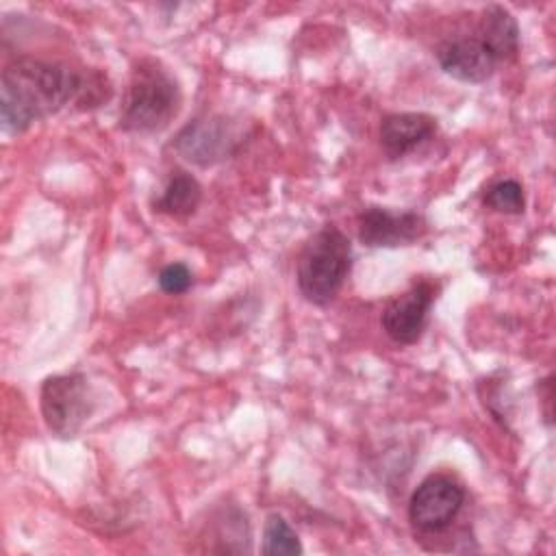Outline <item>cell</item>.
I'll return each mask as SVG.
<instances>
[{"mask_svg": "<svg viewBox=\"0 0 556 556\" xmlns=\"http://www.w3.org/2000/svg\"><path fill=\"white\" fill-rule=\"evenodd\" d=\"M96 91L91 80L63 63L17 56L0 78V119L7 132H22L72 100Z\"/></svg>", "mask_w": 556, "mask_h": 556, "instance_id": "6da1fadb", "label": "cell"}, {"mask_svg": "<svg viewBox=\"0 0 556 556\" xmlns=\"http://www.w3.org/2000/svg\"><path fill=\"white\" fill-rule=\"evenodd\" d=\"M180 109V89L176 78L154 59L137 63L130 76L126 102L122 109V128L128 132L163 130Z\"/></svg>", "mask_w": 556, "mask_h": 556, "instance_id": "7a4b0ae2", "label": "cell"}, {"mask_svg": "<svg viewBox=\"0 0 556 556\" xmlns=\"http://www.w3.org/2000/svg\"><path fill=\"white\" fill-rule=\"evenodd\" d=\"M352 267L350 239L332 224L324 226L304 245L298 261L300 293L313 304L330 302Z\"/></svg>", "mask_w": 556, "mask_h": 556, "instance_id": "3957f363", "label": "cell"}, {"mask_svg": "<svg viewBox=\"0 0 556 556\" xmlns=\"http://www.w3.org/2000/svg\"><path fill=\"white\" fill-rule=\"evenodd\" d=\"M93 410V395L83 374L50 376L41 384V415L48 430L70 439L83 428Z\"/></svg>", "mask_w": 556, "mask_h": 556, "instance_id": "277c9868", "label": "cell"}, {"mask_svg": "<svg viewBox=\"0 0 556 556\" xmlns=\"http://www.w3.org/2000/svg\"><path fill=\"white\" fill-rule=\"evenodd\" d=\"M241 143L243 132L239 124L226 115L195 117L174 139L176 152L200 167H211L230 159Z\"/></svg>", "mask_w": 556, "mask_h": 556, "instance_id": "5b68a950", "label": "cell"}, {"mask_svg": "<svg viewBox=\"0 0 556 556\" xmlns=\"http://www.w3.org/2000/svg\"><path fill=\"white\" fill-rule=\"evenodd\" d=\"M463 486L445 473H430L419 482L408 502V519L419 532L445 530L463 508Z\"/></svg>", "mask_w": 556, "mask_h": 556, "instance_id": "8992f818", "label": "cell"}, {"mask_svg": "<svg viewBox=\"0 0 556 556\" xmlns=\"http://www.w3.org/2000/svg\"><path fill=\"white\" fill-rule=\"evenodd\" d=\"M437 285L432 280H419L402 295H395L387 302L382 311V328L384 332L402 345L415 343L426 328L428 311L434 302Z\"/></svg>", "mask_w": 556, "mask_h": 556, "instance_id": "52a82bcc", "label": "cell"}, {"mask_svg": "<svg viewBox=\"0 0 556 556\" xmlns=\"http://www.w3.org/2000/svg\"><path fill=\"white\" fill-rule=\"evenodd\" d=\"M428 224L415 211H391L367 206L358 213V239L369 248L408 245L424 237Z\"/></svg>", "mask_w": 556, "mask_h": 556, "instance_id": "ba28073f", "label": "cell"}, {"mask_svg": "<svg viewBox=\"0 0 556 556\" xmlns=\"http://www.w3.org/2000/svg\"><path fill=\"white\" fill-rule=\"evenodd\" d=\"M437 59L441 70L463 83H484L495 72L497 61L476 37H454L439 46Z\"/></svg>", "mask_w": 556, "mask_h": 556, "instance_id": "9c48e42d", "label": "cell"}, {"mask_svg": "<svg viewBox=\"0 0 556 556\" xmlns=\"http://www.w3.org/2000/svg\"><path fill=\"white\" fill-rule=\"evenodd\" d=\"M437 130V119L426 113H393L380 124V143L391 156H402Z\"/></svg>", "mask_w": 556, "mask_h": 556, "instance_id": "30bf717a", "label": "cell"}, {"mask_svg": "<svg viewBox=\"0 0 556 556\" xmlns=\"http://www.w3.org/2000/svg\"><path fill=\"white\" fill-rule=\"evenodd\" d=\"M484 48L493 54V59L506 61L513 59L519 50V26L513 13L500 4H491L482 11L478 35Z\"/></svg>", "mask_w": 556, "mask_h": 556, "instance_id": "8fae6325", "label": "cell"}, {"mask_svg": "<svg viewBox=\"0 0 556 556\" xmlns=\"http://www.w3.org/2000/svg\"><path fill=\"white\" fill-rule=\"evenodd\" d=\"M200 200H202L200 182L187 172H176L169 176L163 193L154 202V208L172 217H187L195 213Z\"/></svg>", "mask_w": 556, "mask_h": 556, "instance_id": "7c38bea8", "label": "cell"}, {"mask_svg": "<svg viewBox=\"0 0 556 556\" xmlns=\"http://www.w3.org/2000/svg\"><path fill=\"white\" fill-rule=\"evenodd\" d=\"M265 556H298L302 554V543L287 519L278 513L267 515L263 526V547Z\"/></svg>", "mask_w": 556, "mask_h": 556, "instance_id": "4fadbf2b", "label": "cell"}, {"mask_svg": "<svg viewBox=\"0 0 556 556\" xmlns=\"http://www.w3.org/2000/svg\"><path fill=\"white\" fill-rule=\"evenodd\" d=\"M484 204L497 213H510V215H519L523 213L526 206V198H523V187L513 180V178H504L493 182L486 193H484Z\"/></svg>", "mask_w": 556, "mask_h": 556, "instance_id": "5bb4252c", "label": "cell"}, {"mask_svg": "<svg viewBox=\"0 0 556 556\" xmlns=\"http://www.w3.org/2000/svg\"><path fill=\"white\" fill-rule=\"evenodd\" d=\"M193 282L191 269L185 263H169L159 274V287L165 293H185Z\"/></svg>", "mask_w": 556, "mask_h": 556, "instance_id": "9a60e30c", "label": "cell"}]
</instances>
